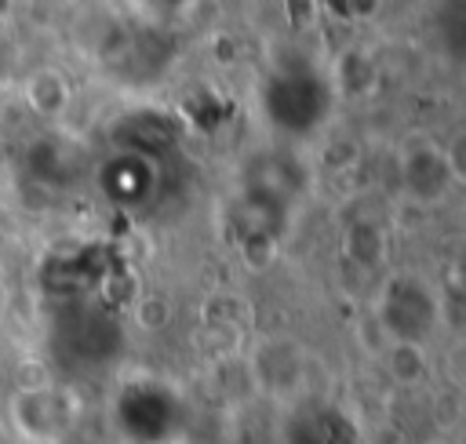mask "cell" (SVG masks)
<instances>
[{
    "mask_svg": "<svg viewBox=\"0 0 466 444\" xmlns=\"http://www.w3.org/2000/svg\"><path fill=\"white\" fill-rule=\"evenodd\" d=\"M258 102L266 109V116L291 135H309L331 106V91L320 80V73L306 69V66H288L266 76V84L258 87Z\"/></svg>",
    "mask_w": 466,
    "mask_h": 444,
    "instance_id": "obj_1",
    "label": "cell"
},
{
    "mask_svg": "<svg viewBox=\"0 0 466 444\" xmlns=\"http://www.w3.org/2000/svg\"><path fill=\"white\" fill-rule=\"evenodd\" d=\"M116 426L127 440L135 444H164L178 433L182 426V411H178V397L175 389L160 386V382H131L120 389L116 397Z\"/></svg>",
    "mask_w": 466,
    "mask_h": 444,
    "instance_id": "obj_2",
    "label": "cell"
},
{
    "mask_svg": "<svg viewBox=\"0 0 466 444\" xmlns=\"http://www.w3.org/2000/svg\"><path fill=\"white\" fill-rule=\"evenodd\" d=\"M80 149L69 142V138H62V135H47V138H40L29 153H25V171L33 175V178H40V182H47V186H66V182H73L76 178V171H80Z\"/></svg>",
    "mask_w": 466,
    "mask_h": 444,
    "instance_id": "obj_8",
    "label": "cell"
},
{
    "mask_svg": "<svg viewBox=\"0 0 466 444\" xmlns=\"http://www.w3.org/2000/svg\"><path fill=\"white\" fill-rule=\"evenodd\" d=\"M138 320L146 328H160L167 320V306L160 298H138Z\"/></svg>",
    "mask_w": 466,
    "mask_h": 444,
    "instance_id": "obj_12",
    "label": "cell"
},
{
    "mask_svg": "<svg viewBox=\"0 0 466 444\" xmlns=\"http://www.w3.org/2000/svg\"><path fill=\"white\" fill-rule=\"evenodd\" d=\"M284 433H288V444H357L353 419L328 404L299 408L288 419Z\"/></svg>",
    "mask_w": 466,
    "mask_h": 444,
    "instance_id": "obj_6",
    "label": "cell"
},
{
    "mask_svg": "<svg viewBox=\"0 0 466 444\" xmlns=\"http://www.w3.org/2000/svg\"><path fill=\"white\" fill-rule=\"evenodd\" d=\"M386 368L397 382L411 386L426 375V357H422V346H411V342H390V353H386Z\"/></svg>",
    "mask_w": 466,
    "mask_h": 444,
    "instance_id": "obj_11",
    "label": "cell"
},
{
    "mask_svg": "<svg viewBox=\"0 0 466 444\" xmlns=\"http://www.w3.org/2000/svg\"><path fill=\"white\" fill-rule=\"evenodd\" d=\"M430 444H451V440H430Z\"/></svg>",
    "mask_w": 466,
    "mask_h": 444,
    "instance_id": "obj_13",
    "label": "cell"
},
{
    "mask_svg": "<svg viewBox=\"0 0 466 444\" xmlns=\"http://www.w3.org/2000/svg\"><path fill=\"white\" fill-rule=\"evenodd\" d=\"M25 102L33 106V113L40 116H58L69 102V84L58 69H36L25 80Z\"/></svg>",
    "mask_w": 466,
    "mask_h": 444,
    "instance_id": "obj_10",
    "label": "cell"
},
{
    "mask_svg": "<svg viewBox=\"0 0 466 444\" xmlns=\"http://www.w3.org/2000/svg\"><path fill=\"white\" fill-rule=\"evenodd\" d=\"M379 317L393 342L422 346V338L437 328V298L419 277H393L382 291Z\"/></svg>",
    "mask_w": 466,
    "mask_h": 444,
    "instance_id": "obj_3",
    "label": "cell"
},
{
    "mask_svg": "<svg viewBox=\"0 0 466 444\" xmlns=\"http://www.w3.org/2000/svg\"><path fill=\"white\" fill-rule=\"evenodd\" d=\"M153 160L146 153H120L109 156L98 171V189L116 207H142L153 193Z\"/></svg>",
    "mask_w": 466,
    "mask_h": 444,
    "instance_id": "obj_4",
    "label": "cell"
},
{
    "mask_svg": "<svg viewBox=\"0 0 466 444\" xmlns=\"http://www.w3.org/2000/svg\"><path fill=\"white\" fill-rule=\"evenodd\" d=\"M455 186L451 171H448V160L441 149H415L408 160H404V189L419 200H437L444 197V189Z\"/></svg>",
    "mask_w": 466,
    "mask_h": 444,
    "instance_id": "obj_9",
    "label": "cell"
},
{
    "mask_svg": "<svg viewBox=\"0 0 466 444\" xmlns=\"http://www.w3.org/2000/svg\"><path fill=\"white\" fill-rule=\"evenodd\" d=\"M11 415H15V422H18V429L25 437L51 440L69 422V400H66V393L51 389V386H33V389H22L15 397Z\"/></svg>",
    "mask_w": 466,
    "mask_h": 444,
    "instance_id": "obj_5",
    "label": "cell"
},
{
    "mask_svg": "<svg viewBox=\"0 0 466 444\" xmlns=\"http://www.w3.org/2000/svg\"><path fill=\"white\" fill-rule=\"evenodd\" d=\"M62 342H66V349H69L73 357H80V360H106V357L116 353L120 331H116V324L109 320V313H102V309H84V313H76L73 320H66Z\"/></svg>",
    "mask_w": 466,
    "mask_h": 444,
    "instance_id": "obj_7",
    "label": "cell"
}]
</instances>
